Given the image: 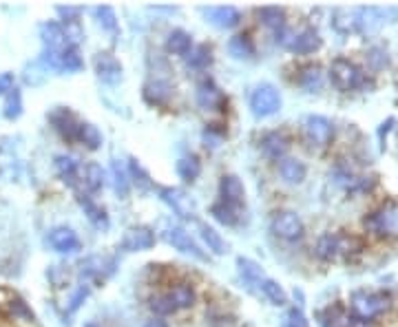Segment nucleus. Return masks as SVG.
<instances>
[{
	"label": "nucleus",
	"mask_w": 398,
	"mask_h": 327,
	"mask_svg": "<svg viewBox=\"0 0 398 327\" xmlns=\"http://www.w3.org/2000/svg\"><path fill=\"white\" fill-rule=\"evenodd\" d=\"M40 38H43L45 51H54V54H60V51L71 47L65 36V29H62V23H54V20H49V23L40 27Z\"/></svg>",
	"instance_id": "14"
},
{
	"label": "nucleus",
	"mask_w": 398,
	"mask_h": 327,
	"mask_svg": "<svg viewBox=\"0 0 398 327\" xmlns=\"http://www.w3.org/2000/svg\"><path fill=\"white\" fill-rule=\"evenodd\" d=\"M330 80L339 91L348 93V91H356V89H368L374 87V82L368 78V73H363V69L359 65H354L348 58H337L332 60L330 65Z\"/></svg>",
	"instance_id": "1"
},
{
	"label": "nucleus",
	"mask_w": 398,
	"mask_h": 327,
	"mask_svg": "<svg viewBox=\"0 0 398 327\" xmlns=\"http://www.w3.org/2000/svg\"><path fill=\"white\" fill-rule=\"evenodd\" d=\"M54 166H56V173L58 177L62 179L65 184L73 186L76 184V179L80 177V164L76 157H71V155H58L56 160H54Z\"/></svg>",
	"instance_id": "22"
},
{
	"label": "nucleus",
	"mask_w": 398,
	"mask_h": 327,
	"mask_svg": "<svg viewBox=\"0 0 398 327\" xmlns=\"http://www.w3.org/2000/svg\"><path fill=\"white\" fill-rule=\"evenodd\" d=\"M237 266H239V272H242V277H244L246 283H257V286H259V281L264 279L261 266H259V263H255V261L239 257V259H237Z\"/></svg>",
	"instance_id": "42"
},
{
	"label": "nucleus",
	"mask_w": 398,
	"mask_h": 327,
	"mask_svg": "<svg viewBox=\"0 0 398 327\" xmlns=\"http://www.w3.org/2000/svg\"><path fill=\"white\" fill-rule=\"evenodd\" d=\"M368 65L374 71H381V69H385L387 65H390V56H387V51L383 47H372L368 51Z\"/></svg>",
	"instance_id": "45"
},
{
	"label": "nucleus",
	"mask_w": 398,
	"mask_h": 327,
	"mask_svg": "<svg viewBox=\"0 0 398 327\" xmlns=\"http://www.w3.org/2000/svg\"><path fill=\"white\" fill-rule=\"evenodd\" d=\"M350 305H352V314L356 319L372 323L376 316L385 314L392 308V297L385 292H354L350 299Z\"/></svg>",
	"instance_id": "2"
},
{
	"label": "nucleus",
	"mask_w": 398,
	"mask_h": 327,
	"mask_svg": "<svg viewBox=\"0 0 398 327\" xmlns=\"http://www.w3.org/2000/svg\"><path fill=\"white\" fill-rule=\"evenodd\" d=\"M16 87V76L12 71H0V96H7Z\"/></svg>",
	"instance_id": "49"
},
{
	"label": "nucleus",
	"mask_w": 398,
	"mask_h": 327,
	"mask_svg": "<svg viewBox=\"0 0 398 327\" xmlns=\"http://www.w3.org/2000/svg\"><path fill=\"white\" fill-rule=\"evenodd\" d=\"M288 327H310V325H308L306 316H303L301 310L292 308V310L288 312Z\"/></svg>",
	"instance_id": "51"
},
{
	"label": "nucleus",
	"mask_w": 398,
	"mask_h": 327,
	"mask_svg": "<svg viewBox=\"0 0 398 327\" xmlns=\"http://www.w3.org/2000/svg\"><path fill=\"white\" fill-rule=\"evenodd\" d=\"M162 237L166 239V244H171L175 250L184 252V255H191L199 261H208V255L199 248V244L191 237V232H186L182 226H169L162 232Z\"/></svg>",
	"instance_id": "7"
},
{
	"label": "nucleus",
	"mask_w": 398,
	"mask_h": 327,
	"mask_svg": "<svg viewBox=\"0 0 398 327\" xmlns=\"http://www.w3.org/2000/svg\"><path fill=\"white\" fill-rule=\"evenodd\" d=\"M279 175L288 184H301L308 175V168L301 160H297V157H284V160L279 162Z\"/></svg>",
	"instance_id": "21"
},
{
	"label": "nucleus",
	"mask_w": 398,
	"mask_h": 327,
	"mask_svg": "<svg viewBox=\"0 0 398 327\" xmlns=\"http://www.w3.org/2000/svg\"><path fill=\"white\" fill-rule=\"evenodd\" d=\"M89 292H91V290H89L87 283H82V286H78V288H76V292H73V294H71V299H69V308H67V312H69V314L76 312V310L80 308V305L87 301Z\"/></svg>",
	"instance_id": "48"
},
{
	"label": "nucleus",
	"mask_w": 398,
	"mask_h": 327,
	"mask_svg": "<svg viewBox=\"0 0 398 327\" xmlns=\"http://www.w3.org/2000/svg\"><path fill=\"white\" fill-rule=\"evenodd\" d=\"M93 14H96V18H98V23H100L102 29L111 31V34H118V16H115L113 7L100 5V7L93 9Z\"/></svg>",
	"instance_id": "43"
},
{
	"label": "nucleus",
	"mask_w": 398,
	"mask_h": 327,
	"mask_svg": "<svg viewBox=\"0 0 398 327\" xmlns=\"http://www.w3.org/2000/svg\"><path fill=\"white\" fill-rule=\"evenodd\" d=\"M257 14H259L261 23H264L268 29L275 31V34H277L279 29L286 27V12H284V9H279V7H261Z\"/></svg>",
	"instance_id": "35"
},
{
	"label": "nucleus",
	"mask_w": 398,
	"mask_h": 327,
	"mask_svg": "<svg viewBox=\"0 0 398 327\" xmlns=\"http://www.w3.org/2000/svg\"><path fill=\"white\" fill-rule=\"evenodd\" d=\"M151 310L157 314V316H169L175 312V305L173 301L169 299V294H157V297L151 299Z\"/></svg>",
	"instance_id": "47"
},
{
	"label": "nucleus",
	"mask_w": 398,
	"mask_h": 327,
	"mask_svg": "<svg viewBox=\"0 0 398 327\" xmlns=\"http://www.w3.org/2000/svg\"><path fill=\"white\" fill-rule=\"evenodd\" d=\"M169 299L173 301L175 310H188L195 305V290L188 286V283H177L169 292Z\"/></svg>",
	"instance_id": "30"
},
{
	"label": "nucleus",
	"mask_w": 398,
	"mask_h": 327,
	"mask_svg": "<svg viewBox=\"0 0 398 327\" xmlns=\"http://www.w3.org/2000/svg\"><path fill=\"white\" fill-rule=\"evenodd\" d=\"M14 294L9 292V290H5V288H0V305H7L9 303V299H12Z\"/></svg>",
	"instance_id": "52"
},
{
	"label": "nucleus",
	"mask_w": 398,
	"mask_h": 327,
	"mask_svg": "<svg viewBox=\"0 0 398 327\" xmlns=\"http://www.w3.org/2000/svg\"><path fill=\"white\" fill-rule=\"evenodd\" d=\"M58 16L62 18V23H71V20H78L80 18V7H56Z\"/></svg>",
	"instance_id": "50"
},
{
	"label": "nucleus",
	"mask_w": 398,
	"mask_h": 327,
	"mask_svg": "<svg viewBox=\"0 0 398 327\" xmlns=\"http://www.w3.org/2000/svg\"><path fill=\"white\" fill-rule=\"evenodd\" d=\"M323 45V38L317 29H303L299 31V34H295V40H292V45H290V51H295L297 56H310L314 54V51H319Z\"/></svg>",
	"instance_id": "15"
},
{
	"label": "nucleus",
	"mask_w": 398,
	"mask_h": 327,
	"mask_svg": "<svg viewBox=\"0 0 398 327\" xmlns=\"http://www.w3.org/2000/svg\"><path fill=\"white\" fill-rule=\"evenodd\" d=\"M363 226L368 232H372L374 237H383V239L398 237V204L387 202L379 206L374 213L365 217Z\"/></svg>",
	"instance_id": "3"
},
{
	"label": "nucleus",
	"mask_w": 398,
	"mask_h": 327,
	"mask_svg": "<svg viewBox=\"0 0 398 327\" xmlns=\"http://www.w3.org/2000/svg\"><path fill=\"white\" fill-rule=\"evenodd\" d=\"M155 246V232L149 226H133L124 232L120 248L124 252H144Z\"/></svg>",
	"instance_id": "9"
},
{
	"label": "nucleus",
	"mask_w": 398,
	"mask_h": 327,
	"mask_svg": "<svg viewBox=\"0 0 398 327\" xmlns=\"http://www.w3.org/2000/svg\"><path fill=\"white\" fill-rule=\"evenodd\" d=\"M62 29H65V36L69 40L71 47H78L82 38H85V29H82L80 20H71V23H62Z\"/></svg>",
	"instance_id": "46"
},
{
	"label": "nucleus",
	"mask_w": 398,
	"mask_h": 327,
	"mask_svg": "<svg viewBox=\"0 0 398 327\" xmlns=\"http://www.w3.org/2000/svg\"><path fill=\"white\" fill-rule=\"evenodd\" d=\"M7 310H9V314H12L16 321H25V323H34V321H36V314L31 312V308H29V305H27L23 299H20V297H12V299H9Z\"/></svg>",
	"instance_id": "41"
},
{
	"label": "nucleus",
	"mask_w": 398,
	"mask_h": 327,
	"mask_svg": "<svg viewBox=\"0 0 398 327\" xmlns=\"http://www.w3.org/2000/svg\"><path fill=\"white\" fill-rule=\"evenodd\" d=\"M319 319H321V327H354V316H350L341 305H332Z\"/></svg>",
	"instance_id": "25"
},
{
	"label": "nucleus",
	"mask_w": 398,
	"mask_h": 327,
	"mask_svg": "<svg viewBox=\"0 0 398 327\" xmlns=\"http://www.w3.org/2000/svg\"><path fill=\"white\" fill-rule=\"evenodd\" d=\"M82 177V184H85V188L89 193H98L100 188L104 186V171H102V166L96 164V162H91L85 166V171L80 173Z\"/></svg>",
	"instance_id": "32"
},
{
	"label": "nucleus",
	"mask_w": 398,
	"mask_h": 327,
	"mask_svg": "<svg viewBox=\"0 0 398 327\" xmlns=\"http://www.w3.org/2000/svg\"><path fill=\"white\" fill-rule=\"evenodd\" d=\"M303 131H306V140L312 146L326 149L334 137V124L323 115H310V118H306V124H303Z\"/></svg>",
	"instance_id": "8"
},
{
	"label": "nucleus",
	"mask_w": 398,
	"mask_h": 327,
	"mask_svg": "<svg viewBox=\"0 0 398 327\" xmlns=\"http://www.w3.org/2000/svg\"><path fill=\"white\" fill-rule=\"evenodd\" d=\"M47 120L62 140L65 142H78V129L80 120L76 118V113L67 107H56L51 113H47Z\"/></svg>",
	"instance_id": "5"
},
{
	"label": "nucleus",
	"mask_w": 398,
	"mask_h": 327,
	"mask_svg": "<svg viewBox=\"0 0 398 327\" xmlns=\"http://www.w3.org/2000/svg\"><path fill=\"white\" fill-rule=\"evenodd\" d=\"M228 54L237 60H250L255 56V45L246 34H237L228 40Z\"/></svg>",
	"instance_id": "26"
},
{
	"label": "nucleus",
	"mask_w": 398,
	"mask_h": 327,
	"mask_svg": "<svg viewBox=\"0 0 398 327\" xmlns=\"http://www.w3.org/2000/svg\"><path fill=\"white\" fill-rule=\"evenodd\" d=\"M85 327H104L102 323H96V321H93V323H89V325H85Z\"/></svg>",
	"instance_id": "54"
},
{
	"label": "nucleus",
	"mask_w": 398,
	"mask_h": 327,
	"mask_svg": "<svg viewBox=\"0 0 398 327\" xmlns=\"http://www.w3.org/2000/svg\"><path fill=\"white\" fill-rule=\"evenodd\" d=\"M78 142L85 144L87 149L96 151V149H100V146H102V133L98 131V126H93L91 122H80Z\"/></svg>",
	"instance_id": "40"
},
{
	"label": "nucleus",
	"mask_w": 398,
	"mask_h": 327,
	"mask_svg": "<svg viewBox=\"0 0 398 327\" xmlns=\"http://www.w3.org/2000/svg\"><path fill=\"white\" fill-rule=\"evenodd\" d=\"M363 250V241L354 235H339V257H354Z\"/></svg>",
	"instance_id": "44"
},
{
	"label": "nucleus",
	"mask_w": 398,
	"mask_h": 327,
	"mask_svg": "<svg viewBox=\"0 0 398 327\" xmlns=\"http://www.w3.org/2000/svg\"><path fill=\"white\" fill-rule=\"evenodd\" d=\"M160 197L173 208L175 215L186 217V219L193 217L195 206H193V202H191V199H188L182 191H177V188H160Z\"/></svg>",
	"instance_id": "19"
},
{
	"label": "nucleus",
	"mask_w": 398,
	"mask_h": 327,
	"mask_svg": "<svg viewBox=\"0 0 398 327\" xmlns=\"http://www.w3.org/2000/svg\"><path fill=\"white\" fill-rule=\"evenodd\" d=\"M213 62V51L206 45H197L191 49V54L186 56V65L188 69H208Z\"/></svg>",
	"instance_id": "39"
},
{
	"label": "nucleus",
	"mask_w": 398,
	"mask_h": 327,
	"mask_svg": "<svg viewBox=\"0 0 398 327\" xmlns=\"http://www.w3.org/2000/svg\"><path fill=\"white\" fill-rule=\"evenodd\" d=\"M23 91L18 87H14L12 91L5 96V104H3V115L7 120H18L23 115Z\"/></svg>",
	"instance_id": "36"
},
{
	"label": "nucleus",
	"mask_w": 398,
	"mask_h": 327,
	"mask_svg": "<svg viewBox=\"0 0 398 327\" xmlns=\"http://www.w3.org/2000/svg\"><path fill=\"white\" fill-rule=\"evenodd\" d=\"M142 96H144L146 102L151 104V107H166L169 100H171V84L162 82V80L146 82L144 89H142Z\"/></svg>",
	"instance_id": "20"
},
{
	"label": "nucleus",
	"mask_w": 398,
	"mask_h": 327,
	"mask_svg": "<svg viewBox=\"0 0 398 327\" xmlns=\"http://www.w3.org/2000/svg\"><path fill=\"white\" fill-rule=\"evenodd\" d=\"M250 109L257 118H270L281 109V96L272 84L264 82L250 93Z\"/></svg>",
	"instance_id": "4"
},
{
	"label": "nucleus",
	"mask_w": 398,
	"mask_h": 327,
	"mask_svg": "<svg viewBox=\"0 0 398 327\" xmlns=\"http://www.w3.org/2000/svg\"><path fill=\"white\" fill-rule=\"evenodd\" d=\"M299 87L314 93L323 87V69L319 65H306L299 71Z\"/></svg>",
	"instance_id": "28"
},
{
	"label": "nucleus",
	"mask_w": 398,
	"mask_h": 327,
	"mask_svg": "<svg viewBox=\"0 0 398 327\" xmlns=\"http://www.w3.org/2000/svg\"><path fill=\"white\" fill-rule=\"evenodd\" d=\"M78 204H80L82 210H85L87 219L91 221L93 226H98V228H107V226H109V217H107V213H104V208H100L91 197L80 195V197H78Z\"/></svg>",
	"instance_id": "27"
},
{
	"label": "nucleus",
	"mask_w": 398,
	"mask_h": 327,
	"mask_svg": "<svg viewBox=\"0 0 398 327\" xmlns=\"http://www.w3.org/2000/svg\"><path fill=\"white\" fill-rule=\"evenodd\" d=\"M93 67H96V73L98 78L104 82V84H118L122 80V65L120 60L115 58L109 51H100L93 60Z\"/></svg>",
	"instance_id": "12"
},
{
	"label": "nucleus",
	"mask_w": 398,
	"mask_h": 327,
	"mask_svg": "<svg viewBox=\"0 0 398 327\" xmlns=\"http://www.w3.org/2000/svg\"><path fill=\"white\" fill-rule=\"evenodd\" d=\"M129 179H133V184L138 186V191H142V193L153 191L151 175L144 171V166L135 160V157H131V160H129Z\"/></svg>",
	"instance_id": "37"
},
{
	"label": "nucleus",
	"mask_w": 398,
	"mask_h": 327,
	"mask_svg": "<svg viewBox=\"0 0 398 327\" xmlns=\"http://www.w3.org/2000/svg\"><path fill=\"white\" fill-rule=\"evenodd\" d=\"M202 173V162H199L197 155H184L180 162H177V175H180L184 182H195Z\"/></svg>",
	"instance_id": "38"
},
{
	"label": "nucleus",
	"mask_w": 398,
	"mask_h": 327,
	"mask_svg": "<svg viewBox=\"0 0 398 327\" xmlns=\"http://www.w3.org/2000/svg\"><path fill=\"white\" fill-rule=\"evenodd\" d=\"M211 215L215 217V221H219L222 226H237L239 224V206L226 204V202H217L211 208Z\"/></svg>",
	"instance_id": "31"
},
{
	"label": "nucleus",
	"mask_w": 398,
	"mask_h": 327,
	"mask_svg": "<svg viewBox=\"0 0 398 327\" xmlns=\"http://www.w3.org/2000/svg\"><path fill=\"white\" fill-rule=\"evenodd\" d=\"M261 149H264V153L270 157V160H284L288 149H290V140L286 133L281 131H270L266 133L264 137H261Z\"/></svg>",
	"instance_id": "17"
},
{
	"label": "nucleus",
	"mask_w": 398,
	"mask_h": 327,
	"mask_svg": "<svg viewBox=\"0 0 398 327\" xmlns=\"http://www.w3.org/2000/svg\"><path fill=\"white\" fill-rule=\"evenodd\" d=\"M219 197H222V202L226 204H233V206L242 204L246 197V188L242 184V179L237 175H224L219 179Z\"/></svg>",
	"instance_id": "16"
},
{
	"label": "nucleus",
	"mask_w": 398,
	"mask_h": 327,
	"mask_svg": "<svg viewBox=\"0 0 398 327\" xmlns=\"http://www.w3.org/2000/svg\"><path fill=\"white\" fill-rule=\"evenodd\" d=\"M314 255H317L321 261H334L339 257V235L334 232H326L321 235L317 246H314Z\"/></svg>",
	"instance_id": "24"
},
{
	"label": "nucleus",
	"mask_w": 398,
	"mask_h": 327,
	"mask_svg": "<svg viewBox=\"0 0 398 327\" xmlns=\"http://www.w3.org/2000/svg\"><path fill=\"white\" fill-rule=\"evenodd\" d=\"M47 241H49V246L54 248L56 252H60V255H73V252L80 250L78 235L71 228H67V226H58L54 230H49Z\"/></svg>",
	"instance_id": "13"
},
{
	"label": "nucleus",
	"mask_w": 398,
	"mask_h": 327,
	"mask_svg": "<svg viewBox=\"0 0 398 327\" xmlns=\"http://www.w3.org/2000/svg\"><path fill=\"white\" fill-rule=\"evenodd\" d=\"M144 327H169V325H166V321H162V319H151V321L144 323Z\"/></svg>",
	"instance_id": "53"
},
{
	"label": "nucleus",
	"mask_w": 398,
	"mask_h": 327,
	"mask_svg": "<svg viewBox=\"0 0 398 327\" xmlns=\"http://www.w3.org/2000/svg\"><path fill=\"white\" fill-rule=\"evenodd\" d=\"M166 49H169V54L173 56H188L191 54V49H193V38L188 31L184 29H173L169 38H166Z\"/></svg>",
	"instance_id": "23"
},
{
	"label": "nucleus",
	"mask_w": 398,
	"mask_h": 327,
	"mask_svg": "<svg viewBox=\"0 0 398 327\" xmlns=\"http://www.w3.org/2000/svg\"><path fill=\"white\" fill-rule=\"evenodd\" d=\"M259 288H261V292H264V297H266L272 305H277V308H281V305L288 303L286 290L281 288L275 279H261V281H259Z\"/></svg>",
	"instance_id": "34"
},
{
	"label": "nucleus",
	"mask_w": 398,
	"mask_h": 327,
	"mask_svg": "<svg viewBox=\"0 0 398 327\" xmlns=\"http://www.w3.org/2000/svg\"><path fill=\"white\" fill-rule=\"evenodd\" d=\"M195 98H197V104L202 109L206 111H222L226 107V96H224V91L217 87V84L211 80V78H206L197 84V93H195Z\"/></svg>",
	"instance_id": "10"
},
{
	"label": "nucleus",
	"mask_w": 398,
	"mask_h": 327,
	"mask_svg": "<svg viewBox=\"0 0 398 327\" xmlns=\"http://www.w3.org/2000/svg\"><path fill=\"white\" fill-rule=\"evenodd\" d=\"M115 270V259L93 255L80 263V277L87 281H104Z\"/></svg>",
	"instance_id": "11"
},
{
	"label": "nucleus",
	"mask_w": 398,
	"mask_h": 327,
	"mask_svg": "<svg viewBox=\"0 0 398 327\" xmlns=\"http://www.w3.org/2000/svg\"><path fill=\"white\" fill-rule=\"evenodd\" d=\"M197 228H199V235H202V239H204V244L208 246V250L215 252V255H226L228 246H226L224 237L219 235L215 228L206 226V224H197Z\"/></svg>",
	"instance_id": "33"
},
{
	"label": "nucleus",
	"mask_w": 398,
	"mask_h": 327,
	"mask_svg": "<svg viewBox=\"0 0 398 327\" xmlns=\"http://www.w3.org/2000/svg\"><path fill=\"white\" fill-rule=\"evenodd\" d=\"M111 179H113V188H115V193L120 195V199H127L131 193V179H129L127 168L120 164V160L111 162Z\"/></svg>",
	"instance_id": "29"
},
{
	"label": "nucleus",
	"mask_w": 398,
	"mask_h": 327,
	"mask_svg": "<svg viewBox=\"0 0 398 327\" xmlns=\"http://www.w3.org/2000/svg\"><path fill=\"white\" fill-rule=\"evenodd\" d=\"M206 18H208V23L219 27V29H233L242 23V14H239V9L230 7V5L206 9Z\"/></svg>",
	"instance_id": "18"
},
{
	"label": "nucleus",
	"mask_w": 398,
	"mask_h": 327,
	"mask_svg": "<svg viewBox=\"0 0 398 327\" xmlns=\"http://www.w3.org/2000/svg\"><path fill=\"white\" fill-rule=\"evenodd\" d=\"M270 228L284 241H299L303 237V232H306L301 217L297 213H292V210H279V213L272 217Z\"/></svg>",
	"instance_id": "6"
}]
</instances>
